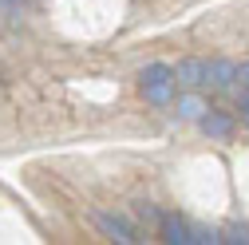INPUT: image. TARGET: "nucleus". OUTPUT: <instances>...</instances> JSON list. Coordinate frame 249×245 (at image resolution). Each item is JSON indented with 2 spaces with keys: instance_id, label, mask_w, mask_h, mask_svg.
Returning a JSON list of instances; mask_svg holds the SVG:
<instances>
[{
  "instance_id": "1",
  "label": "nucleus",
  "mask_w": 249,
  "mask_h": 245,
  "mask_svg": "<svg viewBox=\"0 0 249 245\" xmlns=\"http://www.w3.org/2000/svg\"><path fill=\"white\" fill-rule=\"evenodd\" d=\"M139 87H142V95H146V103H154V107H166L170 103V95H174V68H166V64H146L142 71H139Z\"/></svg>"
},
{
  "instance_id": "2",
  "label": "nucleus",
  "mask_w": 249,
  "mask_h": 245,
  "mask_svg": "<svg viewBox=\"0 0 249 245\" xmlns=\"http://www.w3.org/2000/svg\"><path fill=\"white\" fill-rule=\"evenodd\" d=\"M95 229H99L103 237L119 241V245H131V241H142V237H139V229L131 226V218H127V213H95Z\"/></svg>"
},
{
  "instance_id": "3",
  "label": "nucleus",
  "mask_w": 249,
  "mask_h": 245,
  "mask_svg": "<svg viewBox=\"0 0 249 245\" xmlns=\"http://www.w3.org/2000/svg\"><path fill=\"white\" fill-rule=\"evenodd\" d=\"M233 83H237V64H230V59H210L206 64V87L210 91H233Z\"/></svg>"
},
{
  "instance_id": "4",
  "label": "nucleus",
  "mask_w": 249,
  "mask_h": 245,
  "mask_svg": "<svg viewBox=\"0 0 249 245\" xmlns=\"http://www.w3.org/2000/svg\"><path fill=\"white\" fill-rule=\"evenodd\" d=\"M174 83H178L182 91L206 87V64H202V59H182V64L174 68Z\"/></svg>"
},
{
  "instance_id": "5",
  "label": "nucleus",
  "mask_w": 249,
  "mask_h": 245,
  "mask_svg": "<svg viewBox=\"0 0 249 245\" xmlns=\"http://www.w3.org/2000/svg\"><path fill=\"white\" fill-rule=\"evenodd\" d=\"M162 241H170V245H194V229H190V222L186 218H178V213H162Z\"/></svg>"
},
{
  "instance_id": "6",
  "label": "nucleus",
  "mask_w": 249,
  "mask_h": 245,
  "mask_svg": "<svg viewBox=\"0 0 249 245\" xmlns=\"http://www.w3.org/2000/svg\"><path fill=\"white\" fill-rule=\"evenodd\" d=\"M198 127H202V131H206L210 139H217V142H226V139L233 135V119H230L226 111H213V107H210V111H206V115L198 119Z\"/></svg>"
},
{
  "instance_id": "7",
  "label": "nucleus",
  "mask_w": 249,
  "mask_h": 245,
  "mask_svg": "<svg viewBox=\"0 0 249 245\" xmlns=\"http://www.w3.org/2000/svg\"><path fill=\"white\" fill-rule=\"evenodd\" d=\"M206 111H210V107H206V99H198L194 91H186V95L178 99V115H182V119H202Z\"/></svg>"
},
{
  "instance_id": "8",
  "label": "nucleus",
  "mask_w": 249,
  "mask_h": 245,
  "mask_svg": "<svg viewBox=\"0 0 249 245\" xmlns=\"http://www.w3.org/2000/svg\"><path fill=\"white\" fill-rule=\"evenodd\" d=\"M135 218H139L142 226H162V213L154 210V202H142V198L135 202Z\"/></svg>"
},
{
  "instance_id": "9",
  "label": "nucleus",
  "mask_w": 249,
  "mask_h": 245,
  "mask_svg": "<svg viewBox=\"0 0 249 245\" xmlns=\"http://www.w3.org/2000/svg\"><path fill=\"white\" fill-rule=\"evenodd\" d=\"M222 241H226V245H249V226H241V222H233V226H226V233H222Z\"/></svg>"
},
{
  "instance_id": "10",
  "label": "nucleus",
  "mask_w": 249,
  "mask_h": 245,
  "mask_svg": "<svg viewBox=\"0 0 249 245\" xmlns=\"http://www.w3.org/2000/svg\"><path fill=\"white\" fill-rule=\"evenodd\" d=\"M190 229H194V245H222V233L210 226H190Z\"/></svg>"
},
{
  "instance_id": "11",
  "label": "nucleus",
  "mask_w": 249,
  "mask_h": 245,
  "mask_svg": "<svg viewBox=\"0 0 249 245\" xmlns=\"http://www.w3.org/2000/svg\"><path fill=\"white\" fill-rule=\"evenodd\" d=\"M24 0H0V16H20Z\"/></svg>"
},
{
  "instance_id": "12",
  "label": "nucleus",
  "mask_w": 249,
  "mask_h": 245,
  "mask_svg": "<svg viewBox=\"0 0 249 245\" xmlns=\"http://www.w3.org/2000/svg\"><path fill=\"white\" fill-rule=\"evenodd\" d=\"M237 83H241V91H249V59L237 68Z\"/></svg>"
},
{
  "instance_id": "13",
  "label": "nucleus",
  "mask_w": 249,
  "mask_h": 245,
  "mask_svg": "<svg viewBox=\"0 0 249 245\" xmlns=\"http://www.w3.org/2000/svg\"><path fill=\"white\" fill-rule=\"evenodd\" d=\"M241 122H245V127H249V91H245V95H241Z\"/></svg>"
}]
</instances>
